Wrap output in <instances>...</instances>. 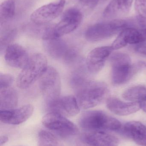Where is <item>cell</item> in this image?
Segmentation results:
<instances>
[{
    "instance_id": "9a60e30c",
    "label": "cell",
    "mask_w": 146,
    "mask_h": 146,
    "mask_svg": "<svg viewBox=\"0 0 146 146\" xmlns=\"http://www.w3.org/2000/svg\"><path fill=\"white\" fill-rule=\"evenodd\" d=\"M81 139L91 146H117L119 140L105 131H85Z\"/></svg>"
},
{
    "instance_id": "9c48e42d",
    "label": "cell",
    "mask_w": 146,
    "mask_h": 146,
    "mask_svg": "<svg viewBox=\"0 0 146 146\" xmlns=\"http://www.w3.org/2000/svg\"><path fill=\"white\" fill-rule=\"evenodd\" d=\"M66 1L59 0L38 8L31 15V20L36 25H45L60 16L64 8Z\"/></svg>"
},
{
    "instance_id": "44dd1931",
    "label": "cell",
    "mask_w": 146,
    "mask_h": 146,
    "mask_svg": "<svg viewBox=\"0 0 146 146\" xmlns=\"http://www.w3.org/2000/svg\"><path fill=\"white\" fill-rule=\"evenodd\" d=\"M15 3L14 0H5L0 6V23L6 24L14 17Z\"/></svg>"
},
{
    "instance_id": "4316f807",
    "label": "cell",
    "mask_w": 146,
    "mask_h": 146,
    "mask_svg": "<svg viewBox=\"0 0 146 146\" xmlns=\"http://www.w3.org/2000/svg\"><path fill=\"white\" fill-rule=\"evenodd\" d=\"M13 82V76L9 74H0V89L10 87Z\"/></svg>"
},
{
    "instance_id": "8fae6325",
    "label": "cell",
    "mask_w": 146,
    "mask_h": 146,
    "mask_svg": "<svg viewBox=\"0 0 146 146\" xmlns=\"http://www.w3.org/2000/svg\"><path fill=\"white\" fill-rule=\"evenodd\" d=\"M146 42L145 36L142 28L137 29L128 27L122 31L112 44L113 50L119 49L128 44H139Z\"/></svg>"
},
{
    "instance_id": "d4e9b609",
    "label": "cell",
    "mask_w": 146,
    "mask_h": 146,
    "mask_svg": "<svg viewBox=\"0 0 146 146\" xmlns=\"http://www.w3.org/2000/svg\"><path fill=\"white\" fill-rule=\"evenodd\" d=\"M89 81L83 72L77 71L72 74L69 83L72 88L76 91L85 85Z\"/></svg>"
},
{
    "instance_id": "ba28073f",
    "label": "cell",
    "mask_w": 146,
    "mask_h": 146,
    "mask_svg": "<svg viewBox=\"0 0 146 146\" xmlns=\"http://www.w3.org/2000/svg\"><path fill=\"white\" fill-rule=\"evenodd\" d=\"M83 19L80 10L75 8L67 9L63 14L60 21L51 26L52 38H60L76 30Z\"/></svg>"
},
{
    "instance_id": "484cf974",
    "label": "cell",
    "mask_w": 146,
    "mask_h": 146,
    "mask_svg": "<svg viewBox=\"0 0 146 146\" xmlns=\"http://www.w3.org/2000/svg\"><path fill=\"white\" fill-rule=\"evenodd\" d=\"M17 34V32L15 29L7 30L1 34V51L11 44L10 43L14 40Z\"/></svg>"
},
{
    "instance_id": "7402d4cb",
    "label": "cell",
    "mask_w": 146,
    "mask_h": 146,
    "mask_svg": "<svg viewBox=\"0 0 146 146\" xmlns=\"http://www.w3.org/2000/svg\"><path fill=\"white\" fill-rule=\"evenodd\" d=\"M122 96L126 100L139 103L146 96V88L142 86L130 88L123 92Z\"/></svg>"
},
{
    "instance_id": "83f0119b",
    "label": "cell",
    "mask_w": 146,
    "mask_h": 146,
    "mask_svg": "<svg viewBox=\"0 0 146 146\" xmlns=\"http://www.w3.org/2000/svg\"><path fill=\"white\" fill-rule=\"evenodd\" d=\"M82 4L90 8L93 9L96 7L99 0H79Z\"/></svg>"
},
{
    "instance_id": "4fadbf2b",
    "label": "cell",
    "mask_w": 146,
    "mask_h": 146,
    "mask_svg": "<svg viewBox=\"0 0 146 146\" xmlns=\"http://www.w3.org/2000/svg\"><path fill=\"white\" fill-rule=\"evenodd\" d=\"M33 107L27 104L18 108L1 110L0 120L3 123L9 125H19L26 121L32 115Z\"/></svg>"
},
{
    "instance_id": "cb8c5ba5",
    "label": "cell",
    "mask_w": 146,
    "mask_h": 146,
    "mask_svg": "<svg viewBox=\"0 0 146 146\" xmlns=\"http://www.w3.org/2000/svg\"><path fill=\"white\" fill-rule=\"evenodd\" d=\"M135 7L138 24L141 28L146 27V0H135Z\"/></svg>"
},
{
    "instance_id": "f1b7e54d",
    "label": "cell",
    "mask_w": 146,
    "mask_h": 146,
    "mask_svg": "<svg viewBox=\"0 0 146 146\" xmlns=\"http://www.w3.org/2000/svg\"><path fill=\"white\" fill-rule=\"evenodd\" d=\"M135 51L140 54L146 56V44L138 45L135 48Z\"/></svg>"
},
{
    "instance_id": "277c9868",
    "label": "cell",
    "mask_w": 146,
    "mask_h": 146,
    "mask_svg": "<svg viewBox=\"0 0 146 146\" xmlns=\"http://www.w3.org/2000/svg\"><path fill=\"white\" fill-rule=\"evenodd\" d=\"M129 27L127 21L118 19L97 23L87 28L85 37L89 42H99L110 38Z\"/></svg>"
},
{
    "instance_id": "7c38bea8",
    "label": "cell",
    "mask_w": 146,
    "mask_h": 146,
    "mask_svg": "<svg viewBox=\"0 0 146 146\" xmlns=\"http://www.w3.org/2000/svg\"><path fill=\"white\" fill-rule=\"evenodd\" d=\"M113 50L111 46L99 47L92 50L87 55L86 60L88 72L91 73L100 72Z\"/></svg>"
},
{
    "instance_id": "ac0fdd59",
    "label": "cell",
    "mask_w": 146,
    "mask_h": 146,
    "mask_svg": "<svg viewBox=\"0 0 146 146\" xmlns=\"http://www.w3.org/2000/svg\"><path fill=\"white\" fill-rule=\"evenodd\" d=\"M133 0H111L105 9L103 15L106 19H117L127 14Z\"/></svg>"
},
{
    "instance_id": "3957f363",
    "label": "cell",
    "mask_w": 146,
    "mask_h": 146,
    "mask_svg": "<svg viewBox=\"0 0 146 146\" xmlns=\"http://www.w3.org/2000/svg\"><path fill=\"white\" fill-rule=\"evenodd\" d=\"M75 92L80 108L87 110L102 103L108 96L109 90L104 83L90 80Z\"/></svg>"
},
{
    "instance_id": "8992f818",
    "label": "cell",
    "mask_w": 146,
    "mask_h": 146,
    "mask_svg": "<svg viewBox=\"0 0 146 146\" xmlns=\"http://www.w3.org/2000/svg\"><path fill=\"white\" fill-rule=\"evenodd\" d=\"M39 86L46 102L49 104L60 98L61 80L57 71L48 67L39 81Z\"/></svg>"
},
{
    "instance_id": "1f68e13d",
    "label": "cell",
    "mask_w": 146,
    "mask_h": 146,
    "mask_svg": "<svg viewBox=\"0 0 146 146\" xmlns=\"http://www.w3.org/2000/svg\"><path fill=\"white\" fill-rule=\"evenodd\" d=\"M76 144H77V146H91L86 143L85 142H84L81 139L77 141Z\"/></svg>"
},
{
    "instance_id": "5b68a950",
    "label": "cell",
    "mask_w": 146,
    "mask_h": 146,
    "mask_svg": "<svg viewBox=\"0 0 146 146\" xmlns=\"http://www.w3.org/2000/svg\"><path fill=\"white\" fill-rule=\"evenodd\" d=\"M110 62L111 80L115 86H120L127 82L136 71L129 56L124 53L113 54L111 57Z\"/></svg>"
},
{
    "instance_id": "603a6c76",
    "label": "cell",
    "mask_w": 146,
    "mask_h": 146,
    "mask_svg": "<svg viewBox=\"0 0 146 146\" xmlns=\"http://www.w3.org/2000/svg\"><path fill=\"white\" fill-rule=\"evenodd\" d=\"M38 146H63L53 134L45 130H41L38 135Z\"/></svg>"
},
{
    "instance_id": "d6a6232c",
    "label": "cell",
    "mask_w": 146,
    "mask_h": 146,
    "mask_svg": "<svg viewBox=\"0 0 146 146\" xmlns=\"http://www.w3.org/2000/svg\"><path fill=\"white\" fill-rule=\"evenodd\" d=\"M141 66H143L145 67L146 68V63H141Z\"/></svg>"
},
{
    "instance_id": "7a4b0ae2",
    "label": "cell",
    "mask_w": 146,
    "mask_h": 146,
    "mask_svg": "<svg viewBox=\"0 0 146 146\" xmlns=\"http://www.w3.org/2000/svg\"><path fill=\"white\" fill-rule=\"evenodd\" d=\"M48 67L47 59L43 54L37 53L33 55L18 76L17 86L21 89L30 87L39 80Z\"/></svg>"
},
{
    "instance_id": "6da1fadb",
    "label": "cell",
    "mask_w": 146,
    "mask_h": 146,
    "mask_svg": "<svg viewBox=\"0 0 146 146\" xmlns=\"http://www.w3.org/2000/svg\"><path fill=\"white\" fill-rule=\"evenodd\" d=\"M80 127L89 131H117L121 127V123L103 111L99 110L86 111L79 119Z\"/></svg>"
},
{
    "instance_id": "ffe728a7",
    "label": "cell",
    "mask_w": 146,
    "mask_h": 146,
    "mask_svg": "<svg viewBox=\"0 0 146 146\" xmlns=\"http://www.w3.org/2000/svg\"><path fill=\"white\" fill-rule=\"evenodd\" d=\"M18 96L17 92L11 87L0 89L1 110L15 109L18 105Z\"/></svg>"
},
{
    "instance_id": "e0dca14e",
    "label": "cell",
    "mask_w": 146,
    "mask_h": 146,
    "mask_svg": "<svg viewBox=\"0 0 146 146\" xmlns=\"http://www.w3.org/2000/svg\"><path fill=\"white\" fill-rule=\"evenodd\" d=\"M44 47L47 54L56 60H65L71 48L63 39L54 38L44 40Z\"/></svg>"
},
{
    "instance_id": "5bb4252c",
    "label": "cell",
    "mask_w": 146,
    "mask_h": 146,
    "mask_svg": "<svg viewBox=\"0 0 146 146\" xmlns=\"http://www.w3.org/2000/svg\"><path fill=\"white\" fill-rule=\"evenodd\" d=\"M5 51V61L9 66L14 68L22 69L30 58L25 48L17 44H9Z\"/></svg>"
},
{
    "instance_id": "52a82bcc",
    "label": "cell",
    "mask_w": 146,
    "mask_h": 146,
    "mask_svg": "<svg viewBox=\"0 0 146 146\" xmlns=\"http://www.w3.org/2000/svg\"><path fill=\"white\" fill-rule=\"evenodd\" d=\"M42 123L48 129L63 138L76 135L79 129L66 117L55 112H49L44 116Z\"/></svg>"
},
{
    "instance_id": "30bf717a",
    "label": "cell",
    "mask_w": 146,
    "mask_h": 146,
    "mask_svg": "<svg viewBox=\"0 0 146 146\" xmlns=\"http://www.w3.org/2000/svg\"><path fill=\"white\" fill-rule=\"evenodd\" d=\"M50 112H55L65 117H73L80 111L76 98L72 95L60 97L54 102L47 105Z\"/></svg>"
},
{
    "instance_id": "2e32d148",
    "label": "cell",
    "mask_w": 146,
    "mask_h": 146,
    "mask_svg": "<svg viewBox=\"0 0 146 146\" xmlns=\"http://www.w3.org/2000/svg\"><path fill=\"white\" fill-rule=\"evenodd\" d=\"M106 106L111 111L120 116L131 115L137 112L141 109L139 102H124L114 97L109 98L107 100Z\"/></svg>"
},
{
    "instance_id": "4dcf8cb0",
    "label": "cell",
    "mask_w": 146,
    "mask_h": 146,
    "mask_svg": "<svg viewBox=\"0 0 146 146\" xmlns=\"http://www.w3.org/2000/svg\"><path fill=\"white\" fill-rule=\"evenodd\" d=\"M9 138L7 135H3L0 138V144L1 146H2L8 141Z\"/></svg>"
},
{
    "instance_id": "f546056e",
    "label": "cell",
    "mask_w": 146,
    "mask_h": 146,
    "mask_svg": "<svg viewBox=\"0 0 146 146\" xmlns=\"http://www.w3.org/2000/svg\"><path fill=\"white\" fill-rule=\"evenodd\" d=\"M140 105L141 109H142L146 113V96L143 100L139 102Z\"/></svg>"
},
{
    "instance_id": "d6986e66",
    "label": "cell",
    "mask_w": 146,
    "mask_h": 146,
    "mask_svg": "<svg viewBox=\"0 0 146 146\" xmlns=\"http://www.w3.org/2000/svg\"><path fill=\"white\" fill-rule=\"evenodd\" d=\"M124 133L135 142L141 146H146V127L139 121L129 122L124 125Z\"/></svg>"
}]
</instances>
